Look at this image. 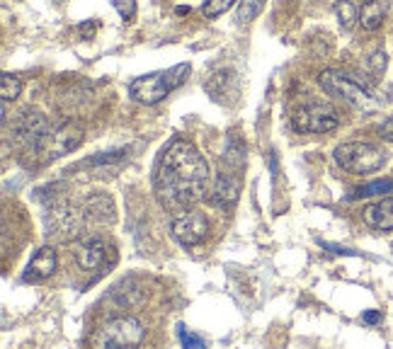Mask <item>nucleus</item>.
<instances>
[{"label": "nucleus", "instance_id": "1", "mask_svg": "<svg viewBox=\"0 0 393 349\" xmlns=\"http://www.w3.org/2000/svg\"><path fill=\"white\" fill-rule=\"evenodd\" d=\"M209 162L187 138H175L163 148L153 170V189L165 209H187L207 194Z\"/></svg>", "mask_w": 393, "mask_h": 349}, {"label": "nucleus", "instance_id": "2", "mask_svg": "<svg viewBox=\"0 0 393 349\" xmlns=\"http://www.w3.org/2000/svg\"><path fill=\"white\" fill-rule=\"evenodd\" d=\"M189 70H192L189 64H178L168 70H155V73L134 78L129 83L131 100H136L139 104H158L163 97H168V93H173L187 80Z\"/></svg>", "mask_w": 393, "mask_h": 349}, {"label": "nucleus", "instance_id": "3", "mask_svg": "<svg viewBox=\"0 0 393 349\" xmlns=\"http://www.w3.org/2000/svg\"><path fill=\"white\" fill-rule=\"evenodd\" d=\"M333 158L345 172L352 175H372V172L381 170L388 160V153L383 148L374 146L367 141H349L340 143L333 151Z\"/></svg>", "mask_w": 393, "mask_h": 349}, {"label": "nucleus", "instance_id": "4", "mask_svg": "<svg viewBox=\"0 0 393 349\" xmlns=\"http://www.w3.org/2000/svg\"><path fill=\"white\" fill-rule=\"evenodd\" d=\"M318 83L330 97L343 100V102H347L349 107L359 109V112H372V109H376V100H374L362 85L354 83L349 75L340 73V70H333V68L323 70V73L318 75Z\"/></svg>", "mask_w": 393, "mask_h": 349}, {"label": "nucleus", "instance_id": "5", "mask_svg": "<svg viewBox=\"0 0 393 349\" xmlns=\"http://www.w3.org/2000/svg\"><path fill=\"white\" fill-rule=\"evenodd\" d=\"M144 339V328L136 318H112L102 330H97L93 344L95 347H136Z\"/></svg>", "mask_w": 393, "mask_h": 349}, {"label": "nucleus", "instance_id": "6", "mask_svg": "<svg viewBox=\"0 0 393 349\" xmlns=\"http://www.w3.org/2000/svg\"><path fill=\"white\" fill-rule=\"evenodd\" d=\"M340 126V117L330 104L311 102L296 109L294 114V129L304 133H328Z\"/></svg>", "mask_w": 393, "mask_h": 349}, {"label": "nucleus", "instance_id": "7", "mask_svg": "<svg viewBox=\"0 0 393 349\" xmlns=\"http://www.w3.org/2000/svg\"><path fill=\"white\" fill-rule=\"evenodd\" d=\"M170 231H173V238L182 247H194L207 240L209 221L200 211H180V216H175L173 223H170Z\"/></svg>", "mask_w": 393, "mask_h": 349}, {"label": "nucleus", "instance_id": "8", "mask_svg": "<svg viewBox=\"0 0 393 349\" xmlns=\"http://www.w3.org/2000/svg\"><path fill=\"white\" fill-rule=\"evenodd\" d=\"M83 143V131L80 129H73V126H64L59 131H51L49 136L44 138V143L39 146V155H44L46 160H54V158H61V155H68L70 151Z\"/></svg>", "mask_w": 393, "mask_h": 349}, {"label": "nucleus", "instance_id": "9", "mask_svg": "<svg viewBox=\"0 0 393 349\" xmlns=\"http://www.w3.org/2000/svg\"><path fill=\"white\" fill-rule=\"evenodd\" d=\"M15 133H17V138L25 143V146H30L32 151L37 153L41 143H44V138L51 133V129H49V122H46L44 114L27 109V112H22L20 122H17Z\"/></svg>", "mask_w": 393, "mask_h": 349}, {"label": "nucleus", "instance_id": "10", "mask_svg": "<svg viewBox=\"0 0 393 349\" xmlns=\"http://www.w3.org/2000/svg\"><path fill=\"white\" fill-rule=\"evenodd\" d=\"M83 214H75V209L68 207V204H59L51 211L49 226L54 231V236H59L61 240H68V238L78 236L80 228H83Z\"/></svg>", "mask_w": 393, "mask_h": 349}, {"label": "nucleus", "instance_id": "11", "mask_svg": "<svg viewBox=\"0 0 393 349\" xmlns=\"http://www.w3.org/2000/svg\"><path fill=\"white\" fill-rule=\"evenodd\" d=\"M56 265H59V262H56V250L49 245H44L32 255L30 262H27L22 279L25 281H46L49 276H54Z\"/></svg>", "mask_w": 393, "mask_h": 349}, {"label": "nucleus", "instance_id": "12", "mask_svg": "<svg viewBox=\"0 0 393 349\" xmlns=\"http://www.w3.org/2000/svg\"><path fill=\"white\" fill-rule=\"evenodd\" d=\"M73 257H75V262H78L80 270L95 272L97 267L102 265V262H105L107 245L100 240V238H90V240H83L80 245H75Z\"/></svg>", "mask_w": 393, "mask_h": 349}, {"label": "nucleus", "instance_id": "13", "mask_svg": "<svg viewBox=\"0 0 393 349\" xmlns=\"http://www.w3.org/2000/svg\"><path fill=\"white\" fill-rule=\"evenodd\" d=\"M83 218L85 223H97V226H107L115 221V204L105 194H95L83 204Z\"/></svg>", "mask_w": 393, "mask_h": 349}, {"label": "nucleus", "instance_id": "14", "mask_svg": "<svg viewBox=\"0 0 393 349\" xmlns=\"http://www.w3.org/2000/svg\"><path fill=\"white\" fill-rule=\"evenodd\" d=\"M362 218L367 226L376 228V231H393V199L369 204L362 211Z\"/></svg>", "mask_w": 393, "mask_h": 349}, {"label": "nucleus", "instance_id": "15", "mask_svg": "<svg viewBox=\"0 0 393 349\" xmlns=\"http://www.w3.org/2000/svg\"><path fill=\"white\" fill-rule=\"evenodd\" d=\"M236 202H238V182H236L231 175H226V172L216 175L214 189H211V204L226 209V207H233Z\"/></svg>", "mask_w": 393, "mask_h": 349}, {"label": "nucleus", "instance_id": "16", "mask_svg": "<svg viewBox=\"0 0 393 349\" xmlns=\"http://www.w3.org/2000/svg\"><path fill=\"white\" fill-rule=\"evenodd\" d=\"M386 15H388V0H367L362 6V10H359V25H362V30L374 32L383 25Z\"/></svg>", "mask_w": 393, "mask_h": 349}, {"label": "nucleus", "instance_id": "17", "mask_svg": "<svg viewBox=\"0 0 393 349\" xmlns=\"http://www.w3.org/2000/svg\"><path fill=\"white\" fill-rule=\"evenodd\" d=\"M224 162H226L229 167H233V170H240V167L245 165V146H243V143H240L236 136H231L229 143H226Z\"/></svg>", "mask_w": 393, "mask_h": 349}, {"label": "nucleus", "instance_id": "18", "mask_svg": "<svg viewBox=\"0 0 393 349\" xmlns=\"http://www.w3.org/2000/svg\"><path fill=\"white\" fill-rule=\"evenodd\" d=\"M335 17H338L343 30H352L354 22H359V10L349 0H338V3H335Z\"/></svg>", "mask_w": 393, "mask_h": 349}, {"label": "nucleus", "instance_id": "19", "mask_svg": "<svg viewBox=\"0 0 393 349\" xmlns=\"http://www.w3.org/2000/svg\"><path fill=\"white\" fill-rule=\"evenodd\" d=\"M265 6H267V0H238L236 17H238V22H253L265 10Z\"/></svg>", "mask_w": 393, "mask_h": 349}, {"label": "nucleus", "instance_id": "20", "mask_svg": "<svg viewBox=\"0 0 393 349\" xmlns=\"http://www.w3.org/2000/svg\"><path fill=\"white\" fill-rule=\"evenodd\" d=\"M20 93H22L20 78H15V75H10V73H3V78H0V95H3V102L17 100Z\"/></svg>", "mask_w": 393, "mask_h": 349}, {"label": "nucleus", "instance_id": "21", "mask_svg": "<svg viewBox=\"0 0 393 349\" xmlns=\"http://www.w3.org/2000/svg\"><path fill=\"white\" fill-rule=\"evenodd\" d=\"M393 192V180H381V182H372L359 187L357 192L352 194V199H362V197H376V194H388Z\"/></svg>", "mask_w": 393, "mask_h": 349}, {"label": "nucleus", "instance_id": "22", "mask_svg": "<svg viewBox=\"0 0 393 349\" xmlns=\"http://www.w3.org/2000/svg\"><path fill=\"white\" fill-rule=\"evenodd\" d=\"M233 3H238V0H207L202 12H204V17H219L224 15Z\"/></svg>", "mask_w": 393, "mask_h": 349}, {"label": "nucleus", "instance_id": "23", "mask_svg": "<svg viewBox=\"0 0 393 349\" xmlns=\"http://www.w3.org/2000/svg\"><path fill=\"white\" fill-rule=\"evenodd\" d=\"M180 344L187 347V349H202L204 347V339L197 337V334H192V332H187L184 328H180Z\"/></svg>", "mask_w": 393, "mask_h": 349}, {"label": "nucleus", "instance_id": "24", "mask_svg": "<svg viewBox=\"0 0 393 349\" xmlns=\"http://www.w3.org/2000/svg\"><path fill=\"white\" fill-rule=\"evenodd\" d=\"M112 6L117 8V12H119L124 20L136 15V0H112Z\"/></svg>", "mask_w": 393, "mask_h": 349}, {"label": "nucleus", "instance_id": "25", "mask_svg": "<svg viewBox=\"0 0 393 349\" xmlns=\"http://www.w3.org/2000/svg\"><path fill=\"white\" fill-rule=\"evenodd\" d=\"M369 66H372L376 73H381V70L386 68V54H383V51H376V54L369 59Z\"/></svg>", "mask_w": 393, "mask_h": 349}, {"label": "nucleus", "instance_id": "26", "mask_svg": "<svg viewBox=\"0 0 393 349\" xmlns=\"http://www.w3.org/2000/svg\"><path fill=\"white\" fill-rule=\"evenodd\" d=\"M378 133H381V138H386V141L393 143V117H388L386 122L378 126Z\"/></svg>", "mask_w": 393, "mask_h": 349}, {"label": "nucleus", "instance_id": "27", "mask_svg": "<svg viewBox=\"0 0 393 349\" xmlns=\"http://www.w3.org/2000/svg\"><path fill=\"white\" fill-rule=\"evenodd\" d=\"M378 318H381L378 313H367V315H364V320H367V323H378Z\"/></svg>", "mask_w": 393, "mask_h": 349}]
</instances>
